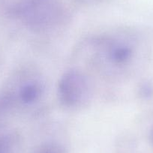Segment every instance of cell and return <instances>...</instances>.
I'll return each mask as SVG.
<instances>
[{"mask_svg": "<svg viewBox=\"0 0 153 153\" xmlns=\"http://www.w3.org/2000/svg\"><path fill=\"white\" fill-rule=\"evenodd\" d=\"M15 9L28 28L40 32L59 26L68 14L63 0H18Z\"/></svg>", "mask_w": 153, "mask_h": 153, "instance_id": "obj_1", "label": "cell"}, {"mask_svg": "<svg viewBox=\"0 0 153 153\" xmlns=\"http://www.w3.org/2000/svg\"><path fill=\"white\" fill-rule=\"evenodd\" d=\"M134 56V47L128 32H117L98 42L95 60L100 67L109 71H126Z\"/></svg>", "mask_w": 153, "mask_h": 153, "instance_id": "obj_2", "label": "cell"}, {"mask_svg": "<svg viewBox=\"0 0 153 153\" xmlns=\"http://www.w3.org/2000/svg\"><path fill=\"white\" fill-rule=\"evenodd\" d=\"M60 101L68 107H80L89 100L91 86L87 76L78 71H70L61 79L59 85Z\"/></svg>", "mask_w": 153, "mask_h": 153, "instance_id": "obj_3", "label": "cell"}, {"mask_svg": "<svg viewBox=\"0 0 153 153\" xmlns=\"http://www.w3.org/2000/svg\"><path fill=\"white\" fill-rule=\"evenodd\" d=\"M38 153H64L59 146L54 144H48L39 150Z\"/></svg>", "mask_w": 153, "mask_h": 153, "instance_id": "obj_4", "label": "cell"}, {"mask_svg": "<svg viewBox=\"0 0 153 153\" xmlns=\"http://www.w3.org/2000/svg\"><path fill=\"white\" fill-rule=\"evenodd\" d=\"M75 2H77L81 5H97V4L102 3L105 2L107 0H73Z\"/></svg>", "mask_w": 153, "mask_h": 153, "instance_id": "obj_5", "label": "cell"}]
</instances>
